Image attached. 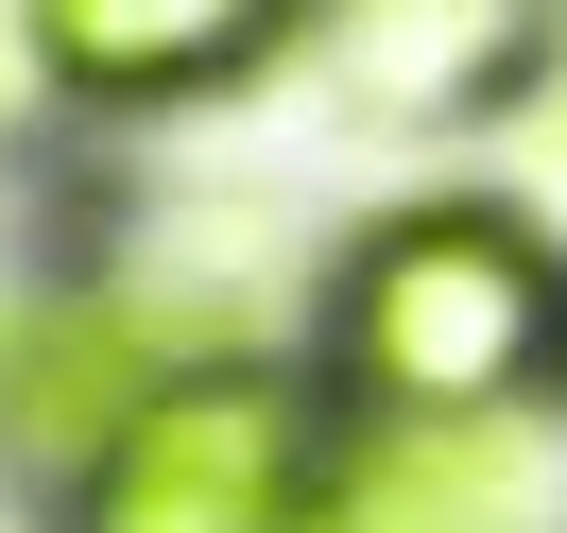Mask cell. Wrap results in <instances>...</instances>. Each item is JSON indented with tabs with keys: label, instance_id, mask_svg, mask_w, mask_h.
<instances>
[{
	"label": "cell",
	"instance_id": "cell-1",
	"mask_svg": "<svg viewBox=\"0 0 567 533\" xmlns=\"http://www.w3.org/2000/svg\"><path fill=\"white\" fill-rule=\"evenodd\" d=\"M310 379L344 430H447L567 396V224L516 189H413L310 276Z\"/></svg>",
	"mask_w": 567,
	"mask_h": 533
},
{
	"label": "cell",
	"instance_id": "cell-2",
	"mask_svg": "<svg viewBox=\"0 0 567 533\" xmlns=\"http://www.w3.org/2000/svg\"><path fill=\"white\" fill-rule=\"evenodd\" d=\"M327 430L344 413L310 361H207L155 413H121L86 482H52V533H310Z\"/></svg>",
	"mask_w": 567,
	"mask_h": 533
},
{
	"label": "cell",
	"instance_id": "cell-3",
	"mask_svg": "<svg viewBox=\"0 0 567 533\" xmlns=\"http://www.w3.org/2000/svg\"><path fill=\"white\" fill-rule=\"evenodd\" d=\"M292 52L327 70V121L361 139H498L567 70V0H310Z\"/></svg>",
	"mask_w": 567,
	"mask_h": 533
},
{
	"label": "cell",
	"instance_id": "cell-4",
	"mask_svg": "<svg viewBox=\"0 0 567 533\" xmlns=\"http://www.w3.org/2000/svg\"><path fill=\"white\" fill-rule=\"evenodd\" d=\"M327 533H567V396L447 430H327Z\"/></svg>",
	"mask_w": 567,
	"mask_h": 533
},
{
	"label": "cell",
	"instance_id": "cell-5",
	"mask_svg": "<svg viewBox=\"0 0 567 533\" xmlns=\"http://www.w3.org/2000/svg\"><path fill=\"white\" fill-rule=\"evenodd\" d=\"M35 35H52L70 121H173V104H224L241 70H276L310 35V0H35Z\"/></svg>",
	"mask_w": 567,
	"mask_h": 533
},
{
	"label": "cell",
	"instance_id": "cell-6",
	"mask_svg": "<svg viewBox=\"0 0 567 533\" xmlns=\"http://www.w3.org/2000/svg\"><path fill=\"white\" fill-rule=\"evenodd\" d=\"M52 121H70V86H52V35H35V0H0V155H35Z\"/></svg>",
	"mask_w": 567,
	"mask_h": 533
}]
</instances>
